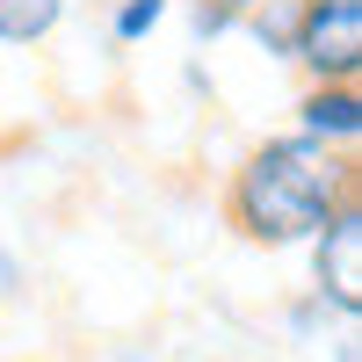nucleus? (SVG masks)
Here are the masks:
<instances>
[{
	"mask_svg": "<svg viewBox=\"0 0 362 362\" xmlns=\"http://www.w3.org/2000/svg\"><path fill=\"white\" fill-rule=\"evenodd\" d=\"M239 22H247V29H254V37H261L268 51H276V58H290V29H297V0H261V8H254V15H239Z\"/></svg>",
	"mask_w": 362,
	"mask_h": 362,
	"instance_id": "nucleus-7",
	"label": "nucleus"
},
{
	"mask_svg": "<svg viewBox=\"0 0 362 362\" xmlns=\"http://www.w3.org/2000/svg\"><path fill=\"white\" fill-rule=\"evenodd\" d=\"M341 203H355V153H326L297 131L261 138L225 181V225L247 247H312Z\"/></svg>",
	"mask_w": 362,
	"mask_h": 362,
	"instance_id": "nucleus-1",
	"label": "nucleus"
},
{
	"mask_svg": "<svg viewBox=\"0 0 362 362\" xmlns=\"http://www.w3.org/2000/svg\"><path fill=\"white\" fill-rule=\"evenodd\" d=\"M167 8H174V0H116L109 37H116V44H145V37H153V29L167 22Z\"/></svg>",
	"mask_w": 362,
	"mask_h": 362,
	"instance_id": "nucleus-6",
	"label": "nucleus"
},
{
	"mask_svg": "<svg viewBox=\"0 0 362 362\" xmlns=\"http://www.w3.org/2000/svg\"><path fill=\"white\" fill-rule=\"evenodd\" d=\"M297 8H319V0H297Z\"/></svg>",
	"mask_w": 362,
	"mask_h": 362,
	"instance_id": "nucleus-12",
	"label": "nucleus"
},
{
	"mask_svg": "<svg viewBox=\"0 0 362 362\" xmlns=\"http://www.w3.org/2000/svg\"><path fill=\"white\" fill-rule=\"evenodd\" d=\"M225 29H232V15H225V8H203V0H196V37H203V44H218Z\"/></svg>",
	"mask_w": 362,
	"mask_h": 362,
	"instance_id": "nucleus-8",
	"label": "nucleus"
},
{
	"mask_svg": "<svg viewBox=\"0 0 362 362\" xmlns=\"http://www.w3.org/2000/svg\"><path fill=\"white\" fill-rule=\"evenodd\" d=\"M341 362H362V355H355V334H348V341H341Z\"/></svg>",
	"mask_w": 362,
	"mask_h": 362,
	"instance_id": "nucleus-11",
	"label": "nucleus"
},
{
	"mask_svg": "<svg viewBox=\"0 0 362 362\" xmlns=\"http://www.w3.org/2000/svg\"><path fill=\"white\" fill-rule=\"evenodd\" d=\"M290 66L305 73V87H355L362 80V0H319V8H297Z\"/></svg>",
	"mask_w": 362,
	"mask_h": 362,
	"instance_id": "nucleus-2",
	"label": "nucleus"
},
{
	"mask_svg": "<svg viewBox=\"0 0 362 362\" xmlns=\"http://www.w3.org/2000/svg\"><path fill=\"white\" fill-rule=\"evenodd\" d=\"M312 297L334 319H362V203H341L312 239Z\"/></svg>",
	"mask_w": 362,
	"mask_h": 362,
	"instance_id": "nucleus-3",
	"label": "nucleus"
},
{
	"mask_svg": "<svg viewBox=\"0 0 362 362\" xmlns=\"http://www.w3.org/2000/svg\"><path fill=\"white\" fill-rule=\"evenodd\" d=\"M203 8H225V15L239 22V15H254V8H261V0H203Z\"/></svg>",
	"mask_w": 362,
	"mask_h": 362,
	"instance_id": "nucleus-10",
	"label": "nucleus"
},
{
	"mask_svg": "<svg viewBox=\"0 0 362 362\" xmlns=\"http://www.w3.org/2000/svg\"><path fill=\"white\" fill-rule=\"evenodd\" d=\"M66 22V0H0V44H44Z\"/></svg>",
	"mask_w": 362,
	"mask_h": 362,
	"instance_id": "nucleus-5",
	"label": "nucleus"
},
{
	"mask_svg": "<svg viewBox=\"0 0 362 362\" xmlns=\"http://www.w3.org/2000/svg\"><path fill=\"white\" fill-rule=\"evenodd\" d=\"M297 138L326 145V153H355V138H362V95H355V87H305V102H297Z\"/></svg>",
	"mask_w": 362,
	"mask_h": 362,
	"instance_id": "nucleus-4",
	"label": "nucleus"
},
{
	"mask_svg": "<svg viewBox=\"0 0 362 362\" xmlns=\"http://www.w3.org/2000/svg\"><path fill=\"white\" fill-rule=\"evenodd\" d=\"M15 290H22V261L0 254V297H15Z\"/></svg>",
	"mask_w": 362,
	"mask_h": 362,
	"instance_id": "nucleus-9",
	"label": "nucleus"
}]
</instances>
